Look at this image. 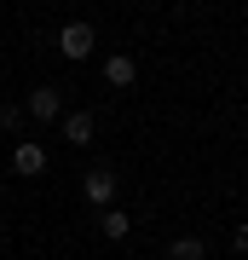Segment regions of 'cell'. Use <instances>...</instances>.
I'll use <instances>...</instances> for the list:
<instances>
[{"mask_svg":"<svg viewBox=\"0 0 248 260\" xmlns=\"http://www.w3.org/2000/svg\"><path fill=\"white\" fill-rule=\"evenodd\" d=\"M116 191H121V179H116V168H87L81 174V197H87V208H116Z\"/></svg>","mask_w":248,"mask_h":260,"instance_id":"obj_1","label":"cell"},{"mask_svg":"<svg viewBox=\"0 0 248 260\" xmlns=\"http://www.w3.org/2000/svg\"><path fill=\"white\" fill-rule=\"evenodd\" d=\"M92 47H98V29H92L87 18H75L58 29V52L69 58V64H81V58H92Z\"/></svg>","mask_w":248,"mask_h":260,"instance_id":"obj_2","label":"cell"},{"mask_svg":"<svg viewBox=\"0 0 248 260\" xmlns=\"http://www.w3.org/2000/svg\"><path fill=\"white\" fill-rule=\"evenodd\" d=\"M23 116H35V121H58V116H64V87H52V81H41L35 93L23 99Z\"/></svg>","mask_w":248,"mask_h":260,"instance_id":"obj_3","label":"cell"},{"mask_svg":"<svg viewBox=\"0 0 248 260\" xmlns=\"http://www.w3.org/2000/svg\"><path fill=\"white\" fill-rule=\"evenodd\" d=\"M12 174H46V145H35V139H23L18 150H12Z\"/></svg>","mask_w":248,"mask_h":260,"instance_id":"obj_4","label":"cell"},{"mask_svg":"<svg viewBox=\"0 0 248 260\" xmlns=\"http://www.w3.org/2000/svg\"><path fill=\"white\" fill-rule=\"evenodd\" d=\"M104 81H110V87H133L138 81V64L127 52H110V58H104Z\"/></svg>","mask_w":248,"mask_h":260,"instance_id":"obj_5","label":"cell"},{"mask_svg":"<svg viewBox=\"0 0 248 260\" xmlns=\"http://www.w3.org/2000/svg\"><path fill=\"white\" fill-rule=\"evenodd\" d=\"M64 145H75V150L92 145V110H69L64 116Z\"/></svg>","mask_w":248,"mask_h":260,"instance_id":"obj_6","label":"cell"},{"mask_svg":"<svg viewBox=\"0 0 248 260\" xmlns=\"http://www.w3.org/2000/svg\"><path fill=\"white\" fill-rule=\"evenodd\" d=\"M133 232V220H127V208H104L98 214V237H110V243H121Z\"/></svg>","mask_w":248,"mask_h":260,"instance_id":"obj_7","label":"cell"},{"mask_svg":"<svg viewBox=\"0 0 248 260\" xmlns=\"http://www.w3.org/2000/svg\"><path fill=\"white\" fill-rule=\"evenodd\" d=\"M167 260H208V243L196 237V232H185V237L167 243Z\"/></svg>","mask_w":248,"mask_h":260,"instance_id":"obj_8","label":"cell"},{"mask_svg":"<svg viewBox=\"0 0 248 260\" xmlns=\"http://www.w3.org/2000/svg\"><path fill=\"white\" fill-rule=\"evenodd\" d=\"M23 127V104H0V133H18Z\"/></svg>","mask_w":248,"mask_h":260,"instance_id":"obj_9","label":"cell"},{"mask_svg":"<svg viewBox=\"0 0 248 260\" xmlns=\"http://www.w3.org/2000/svg\"><path fill=\"white\" fill-rule=\"evenodd\" d=\"M231 249H237V254H248V220L237 225V232H231Z\"/></svg>","mask_w":248,"mask_h":260,"instance_id":"obj_10","label":"cell"},{"mask_svg":"<svg viewBox=\"0 0 248 260\" xmlns=\"http://www.w3.org/2000/svg\"><path fill=\"white\" fill-rule=\"evenodd\" d=\"M0 197H6V179H0Z\"/></svg>","mask_w":248,"mask_h":260,"instance_id":"obj_11","label":"cell"},{"mask_svg":"<svg viewBox=\"0 0 248 260\" xmlns=\"http://www.w3.org/2000/svg\"><path fill=\"white\" fill-rule=\"evenodd\" d=\"M0 70H6V58H0Z\"/></svg>","mask_w":248,"mask_h":260,"instance_id":"obj_12","label":"cell"}]
</instances>
